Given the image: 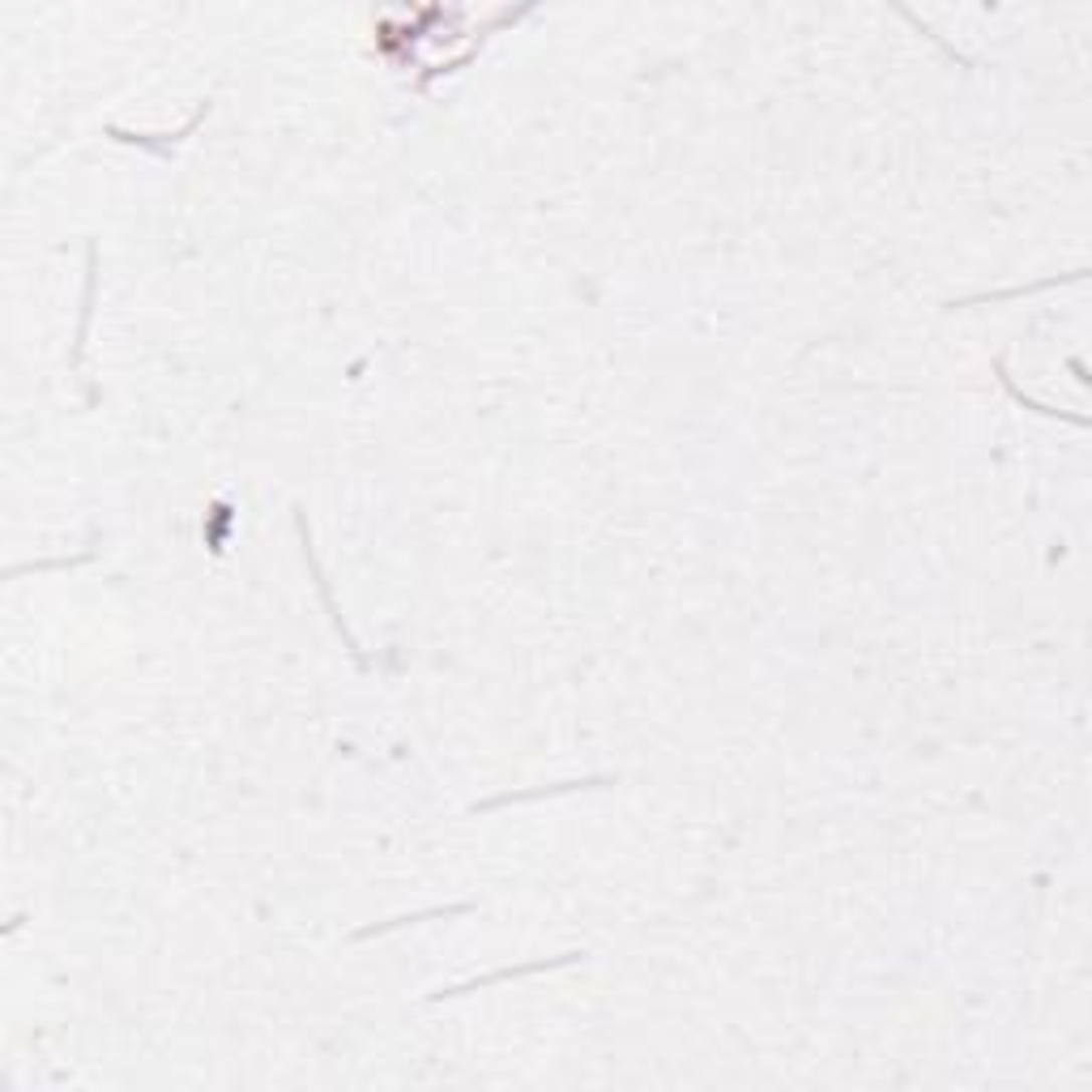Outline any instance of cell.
Segmentation results:
<instances>
[{"mask_svg": "<svg viewBox=\"0 0 1092 1092\" xmlns=\"http://www.w3.org/2000/svg\"><path fill=\"white\" fill-rule=\"evenodd\" d=\"M457 913H470V905H453V909H427V913H414V917H393V922H380V926H363V930H355L351 939H376V934H389V930H397V926L427 922V917H457Z\"/></svg>", "mask_w": 1092, "mask_h": 1092, "instance_id": "obj_2", "label": "cell"}, {"mask_svg": "<svg viewBox=\"0 0 1092 1092\" xmlns=\"http://www.w3.org/2000/svg\"><path fill=\"white\" fill-rule=\"evenodd\" d=\"M572 960H585V951H568V956H560V960H538V964H525V968H495V973H487V977H474V981H465V986H453V991H440V995H431V1003H440V999H453V995H465V991H478V986H491V981H508V977L542 973V968H560V964H572Z\"/></svg>", "mask_w": 1092, "mask_h": 1092, "instance_id": "obj_1", "label": "cell"}]
</instances>
